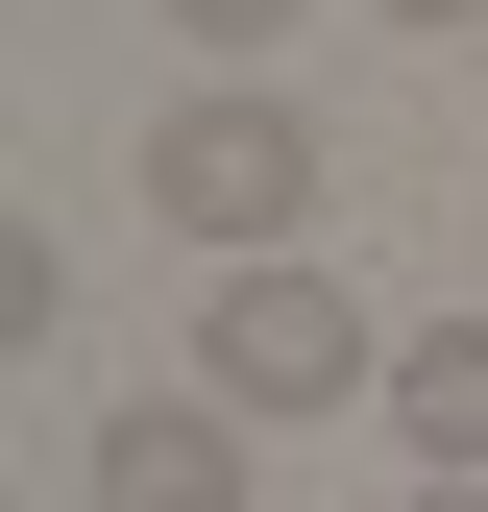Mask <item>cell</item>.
I'll use <instances>...</instances> for the list:
<instances>
[{
  "label": "cell",
  "instance_id": "5",
  "mask_svg": "<svg viewBox=\"0 0 488 512\" xmlns=\"http://www.w3.org/2000/svg\"><path fill=\"white\" fill-rule=\"evenodd\" d=\"M171 49H220V74H244V49H293V0H171Z\"/></svg>",
  "mask_w": 488,
  "mask_h": 512
},
{
  "label": "cell",
  "instance_id": "3",
  "mask_svg": "<svg viewBox=\"0 0 488 512\" xmlns=\"http://www.w3.org/2000/svg\"><path fill=\"white\" fill-rule=\"evenodd\" d=\"M244 464H269V439L220 391H122L98 415V512H244Z\"/></svg>",
  "mask_w": 488,
  "mask_h": 512
},
{
  "label": "cell",
  "instance_id": "6",
  "mask_svg": "<svg viewBox=\"0 0 488 512\" xmlns=\"http://www.w3.org/2000/svg\"><path fill=\"white\" fill-rule=\"evenodd\" d=\"M366 25H488V0H366Z\"/></svg>",
  "mask_w": 488,
  "mask_h": 512
},
{
  "label": "cell",
  "instance_id": "7",
  "mask_svg": "<svg viewBox=\"0 0 488 512\" xmlns=\"http://www.w3.org/2000/svg\"><path fill=\"white\" fill-rule=\"evenodd\" d=\"M415 512H488V488H415Z\"/></svg>",
  "mask_w": 488,
  "mask_h": 512
},
{
  "label": "cell",
  "instance_id": "2",
  "mask_svg": "<svg viewBox=\"0 0 488 512\" xmlns=\"http://www.w3.org/2000/svg\"><path fill=\"white\" fill-rule=\"evenodd\" d=\"M342 196V147H318V98H269V74H196L147 122V220L196 244V269H269V244H318Z\"/></svg>",
  "mask_w": 488,
  "mask_h": 512
},
{
  "label": "cell",
  "instance_id": "4",
  "mask_svg": "<svg viewBox=\"0 0 488 512\" xmlns=\"http://www.w3.org/2000/svg\"><path fill=\"white\" fill-rule=\"evenodd\" d=\"M391 439H415V488H488V317H415L391 342Z\"/></svg>",
  "mask_w": 488,
  "mask_h": 512
},
{
  "label": "cell",
  "instance_id": "1",
  "mask_svg": "<svg viewBox=\"0 0 488 512\" xmlns=\"http://www.w3.org/2000/svg\"><path fill=\"white\" fill-rule=\"evenodd\" d=\"M196 391L244 439H318V415H391V317H366L318 244H269V269H196Z\"/></svg>",
  "mask_w": 488,
  "mask_h": 512
}]
</instances>
